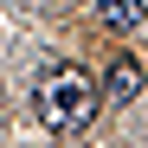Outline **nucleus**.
<instances>
[{"label": "nucleus", "instance_id": "1", "mask_svg": "<svg viewBox=\"0 0 148 148\" xmlns=\"http://www.w3.org/2000/svg\"><path fill=\"white\" fill-rule=\"evenodd\" d=\"M97 103H103V90H97V77H90L84 64H52V71L32 84V110H39V122H45L52 135L90 129Z\"/></svg>", "mask_w": 148, "mask_h": 148}, {"label": "nucleus", "instance_id": "2", "mask_svg": "<svg viewBox=\"0 0 148 148\" xmlns=\"http://www.w3.org/2000/svg\"><path fill=\"white\" fill-rule=\"evenodd\" d=\"M97 19L110 32H135L142 26V0H97Z\"/></svg>", "mask_w": 148, "mask_h": 148}, {"label": "nucleus", "instance_id": "3", "mask_svg": "<svg viewBox=\"0 0 148 148\" xmlns=\"http://www.w3.org/2000/svg\"><path fill=\"white\" fill-rule=\"evenodd\" d=\"M135 90H142V77H135V64H116V71H110V97H122V103H129Z\"/></svg>", "mask_w": 148, "mask_h": 148}]
</instances>
